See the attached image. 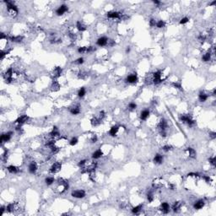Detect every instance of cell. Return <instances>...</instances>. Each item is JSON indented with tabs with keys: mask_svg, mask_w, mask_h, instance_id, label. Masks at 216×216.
I'll return each mask as SVG.
<instances>
[{
	"mask_svg": "<svg viewBox=\"0 0 216 216\" xmlns=\"http://www.w3.org/2000/svg\"><path fill=\"white\" fill-rule=\"evenodd\" d=\"M4 3L7 4V11L9 15L13 17L16 16L19 13V9L17 6L14 4V2H13V1H4Z\"/></svg>",
	"mask_w": 216,
	"mask_h": 216,
	"instance_id": "6da1fadb",
	"label": "cell"
},
{
	"mask_svg": "<svg viewBox=\"0 0 216 216\" xmlns=\"http://www.w3.org/2000/svg\"><path fill=\"white\" fill-rule=\"evenodd\" d=\"M168 127V124H167V122H166V119H161L160 121L159 124H158L157 127L158 129L160 130V133H161V135L162 137H166V128Z\"/></svg>",
	"mask_w": 216,
	"mask_h": 216,
	"instance_id": "7a4b0ae2",
	"label": "cell"
},
{
	"mask_svg": "<svg viewBox=\"0 0 216 216\" xmlns=\"http://www.w3.org/2000/svg\"><path fill=\"white\" fill-rule=\"evenodd\" d=\"M180 120L184 123H187L188 126H193L195 124V121L193 120L192 116L188 114H183V115H181L180 116Z\"/></svg>",
	"mask_w": 216,
	"mask_h": 216,
	"instance_id": "3957f363",
	"label": "cell"
},
{
	"mask_svg": "<svg viewBox=\"0 0 216 216\" xmlns=\"http://www.w3.org/2000/svg\"><path fill=\"white\" fill-rule=\"evenodd\" d=\"M61 169H62V164L60 162H55L51 166L50 170H49V172L52 174H56L58 172H60Z\"/></svg>",
	"mask_w": 216,
	"mask_h": 216,
	"instance_id": "277c9868",
	"label": "cell"
},
{
	"mask_svg": "<svg viewBox=\"0 0 216 216\" xmlns=\"http://www.w3.org/2000/svg\"><path fill=\"white\" fill-rule=\"evenodd\" d=\"M161 76H162V74H161V71H156L155 72V73H153V82L154 84H160V83L162 82V78H161Z\"/></svg>",
	"mask_w": 216,
	"mask_h": 216,
	"instance_id": "5b68a950",
	"label": "cell"
},
{
	"mask_svg": "<svg viewBox=\"0 0 216 216\" xmlns=\"http://www.w3.org/2000/svg\"><path fill=\"white\" fill-rule=\"evenodd\" d=\"M72 197L75 198H83L85 197L86 193L84 190H75V191L72 192Z\"/></svg>",
	"mask_w": 216,
	"mask_h": 216,
	"instance_id": "8992f818",
	"label": "cell"
},
{
	"mask_svg": "<svg viewBox=\"0 0 216 216\" xmlns=\"http://www.w3.org/2000/svg\"><path fill=\"white\" fill-rule=\"evenodd\" d=\"M68 8L67 5H65V4H63V5H61L59 6L58 8H57V9L56 10V14L58 15V16H60V15H63V14H64L66 12H68Z\"/></svg>",
	"mask_w": 216,
	"mask_h": 216,
	"instance_id": "52a82bcc",
	"label": "cell"
},
{
	"mask_svg": "<svg viewBox=\"0 0 216 216\" xmlns=\"http://www.w3.org/2000/svg\"><path fill=\"white\" fill-rule=\"evenodd\" d=\"M28 120H29V116H26V115H23V116H20V117L17 118L14 122L16 123V124H18L19 126H22L24 123L26 122Z\"/></svg>",
	"mask_w": 216,
	"mask_h": 216,
	"instance_id": "ba28073f",
	"label": "cell"
},
{
	"mask_svg": "<svg viewBox=\"0 0 216 216\" xmlns=\"http://www.w3.org/2000/svg\"><path fill=\"white\" fill-rule=\"evenodd\" d=\"M122 14L120 12H116V11H111L106 14V16L110 19H120Z\"/></svg>",
	"mask_w": 216,
	"mask_h": 216,
	"instance_id": "9c48e42d",
	"label": "cell"
},
{
	"mask_svg": "<svg viewBox=\"0 0 216 216\" xmlns=\"http://www.w3.org/2000/svg\"><path fill=\"white\" fill-rule=\"evenodd\" d=\"M37 169H38V166H37V164H36V162L31 161V162L30 163V165H29V167H28L29 172H30V174H35L36 172V171H37Z\"/></svg>",
	"mask_w": 216,
	"mask_h": 216,
	"instance_id": "30bf717a",
	"label": "cell"
},
{
	"mask_svg": "<svg viewBox=\"0 0 216 216\" xmlns=\"http://www.w3.org/2000/svg\"><path fill=\"white\" fill-rule=\"evenodd\" d=\"M12 75H13V69L12 68H9V69L6 71V73H4V79H5L6 82L10 83L11 81L13 80Z\"/></svg>",
	"mask_w": 216,
	"mask_h": 216,
	"instance_id": "8fae6325",
	"label": "cell"
},
{
	"mask_svg": "<svg viewBox=\"0 0 216 216\" xmlns=\"http://www.w3.org/2000/svg\"><path fill=\"white\" fill-rule=\"evenodd\" d=\"M12 132H8L6 133H3L1 135V143H4V142H8L10 140L11 137H12Z\"/></svg>",
	"mask_w": 216,
	"mask_h": 216,
	"instance_id": "7c38bea8",
	"label": "cell"
},
{
	"mask_svg": "<svg viewBox=\"0 0 216 216\" xmlns=\"http://www.w3.org/2000/svg\"><path fill=\"white\" fill-rule=\"evenodd\" d=\"M107 43H108V39L105 36L100 37L96 41V44L98 45L99 47H105V46L107 45Z\"/></svg>",
	"mask_w": 216,
	"mask_h": 216,
	"instance_id": "4fadbf2b",
	"label": "cell"
},
{
	"mask_svg": "<svg viewBox=\"0 0 216 216\" xmlns=\"http://www.w3.org/2000/svg\"><path fill=\"white\" fill-rule=\"evenodd\" d=\"M126 80H127V82L130 83V84H135V83L138 82V77L136 74H130L127 76Z\"/></svg>",
	"mask_w": 216,
	"mask_h": 216,
	"instance_id": "5bb4252c",
	"label": "cell"
},
{
	"mask_svg": "<svg viewBox=\"0 0 216 216\" xmlns=\"http://www.w3.org/2000/svg\"><path fill=\"white\" fill-rule=\"evenodd\" d=\"M186 152L188 153V155L189 156L190 158H192V159H195V158H196L197 153H196V151H195L194 149H193V148H188L186 150Z\"/></svg>",
	"mask_w": 216,
	"mask_h": 216,
	"instance_id": "9a60e30c",
	"label": "cell"
},
{
	"mask_svg": "<svg viewBox=\"0 0 216 216\" xmlns=\"http://www.w3.org/2000/svg\"><path fill=\"white\" fill-rule=\"evenodd\" d=\"M150 111L147 109L144 110V111H141V113H140V118H141V120H143V121H145V120L147 119V118L150 116Z\"/></svg>",
	"mask_w": 216,
	"mask_h": 216,
	"instance_id": "2e32d148",
	"label": "cell"
},
{
	"mask_svg": "<svg viewBox=\"0 0 216 216\" xmlns=\"http://www.w3.org/2000/svg\"><path fill=\"white\" fill-rule=\"evenodd\" d=\"M204 201L202 199H200L198 200V201H197L196 203L194 204V205H193V207H194L195 209H203V207L204 206Z\"/></svg>",
	"mask_w": 216,
	"mask_h": 216,
	"instance_id": "e0dca14e",
	"label": "cell"
},
{
	"mask_svg": "<svg viewBox=\"0 0 216 216\" xmlns=\"http://www.w3.org/2000/svg\"><path fill=\"white\" fill-rule=\"evenodd\" d=\"M62 73H63V69L60 67H56L53 70V77L54 78H58L61 76Z\"/></svg>",
	"mask_w": 216,
	"mask_h": 216,
	"instance_id": "ac0fdd59",
	"label": "cell"
},
{
	"mask_svg": "<svg viewBox=\"0 0 216 216\" xmlns=\"http://www.w3.org/2000/svg\"><path fill=\"white\" fill-rule=\"evenodd\" d=\"M102 155H103V152L101 151V150H100V149H99V150H95V151L94 152L93 154H92V158H93V159H95V160H96V159H99V158H100Z\"/></svg>",
	"mask_w": 216,
	"mask_h": 216,
	"instance_id": "d6986e66",
	"label": "cell"
},
{
	"mask_svg": "<svg viewBox=\"0 0 216 216\" xmlns=\"http://www.w3.org/2000/svg\"><path fill=\"white\" fill-rule=\"evenodd\" d=\"M208 98H209V95H207V94H205L204 92H200L199 95H198V100H199L200 102H204L206 101V100H208Z\"/></svg>",
	"mask_w": 216,
	"mask_h": 216,
	"instance_id": "ffe728a7",
	"label": "cell"
},
{
	"mask_svg": "<svg viewBox=\"0 0 216 216\" xmlns=\"http://www.w3.org/2000/svg\"><path fill=\"white\" fill-rule=\"evenodd\" d=\"M161 210L163 211V213L164 214H167V213H169L170 211V205L168 203L166 202H164L161 204Z\"/></svg>",
	"mask_w": 216,
	"mask_h": 216,
	"instance_id": "44dd1931",
	"label": "cell"
},
{
	"mask_svg": "<svg viewBox=\"0 0 216 216\" xmlns=\"http://www.w3.org/2000/svg\"><path fill=\"white\" fill-rule=\"evenodd\" d=\"M7 170H8V172H10V173H12V174H16V173H18V172H20L19 168L16 167L15 166H8Z\"/></svg>",
	"mask_w": 216,
	"mask_h": 216,
	"instance_id": "7402d4cb",
	"label": "cell"
},
{
	"mask_svg": "<svg viewBox=\"0 0 216 216\" xmlns=\"http://www.w3.org/2000/svg\"><path fill=\"white\" fill-rule=\"evenodd\" d=\"M118 130H119V127H117V126H113V127L110 129L109 135L111 136V137H115V136L116 135V133H117Z\"/></svg>",
	"mask_w": 216,
	"mask_h": 216,
	"instance_id": "603a6c76",
	"label": "cell"
},
{
	"mask_svg": "<svg viewBox=\"0 0 216 216\" xmlns=\"http://www.w3.org/2000/svg\"><path fill=\"white\" fill-rule=\"evenodd\" d=\"M70 113L72 115H78L80 113V107L79 105H76V106H73L72 107L71 109H70Z\"/></svg>",
	"mask_w": 216,
	"mask_h": 216,
	"instance_id": "cb8c5ba5",
	"label": "cell"
},
{
	"mask_svg": "<svg viewBox=\"0 0 216 216\" xmlns=\"http://www.w3.org/2000/svg\"><path fill=\"white\" fill-rule=\"evenodd\" d=\"M154 162L155 164H161L163 162V156L160 154H157L155 155V158H154Z\"/></svg>",
	"mask_w": 216,
	"mask_h": 216,
	"instance_id": "d4e9b609",
	"label": "cell"
},
{
	"mask_svg": "<svg viewBox=\"0 0 216 216\" xmlns=\"http://www.w3.org/2000/svg\"><path fill=\"white\" fill-rule=\"evenodd\" d=\"M15 209H16V204H14V203L8 204V206L6 207V210H7L8 212H9V213L14 212V211H15Z\"/></svg>",
	"mask_w": 216,
	"mask_h": 216,
	"instance_id": "484cf974",
	"label": "cell"
},
{
	"mask_svg": "<svg viewBox=\"0 0 216 216\" xmlns=\"http://www.w3.org/2000/svg\"><path fill=\"white\" fill-rule=\"evenodd\" d=\"M76 27L78 29V30H79V31H84L86 30V26L80 21H77Z\"/></svg>",
	"mask_w": 216,
	"mask_h": 216,
	"instance_id": "4316f807",
	"label": "cell"
},
{
	"mask_svg": "<svg viewBox=\"0 0 216 216\" xmlns=\"http://www.w3.org/2000/svg\"><path fill=\"white\" fill-rule=\"evenodd\" d=\"M49 135H50V137L53 138H55L56 137H58L60 134H59V132H58V130H57V127H53V130L49 133Z\"/></svg>",
	"mask_w": 216,
	"mask_h": 216,
	"instance_id": "83f0119b",
	"label": "cell"
},
{
	"mask_svg": "<svg viewBox=\"0 0 216 216\" xmlns=\"http://www.w3.org/2000/svg\"><path fill=\"white\" fill-rule=\"evenodd\" d=\"M23 39L24 38L22 36H14L10 37V41H13V42H20V41H22Z\"/></svg>",
	"mask_w": 216,
	"mask_h": 216,
	"instance_id": "f1b7e54d",
	"label": "cell"
},
{
	"mask_svg": "<svg viewBox=\"0 0 216 216\" xmlns=\"http://www.w3.org/2000/svg\"><path fill=\"white\" fill-rule=\"evenodd\" d=\"M90 122H91V125L96 127V126L100 125V122H101V120H100L99 117H94V118L91 119Z\"/></svg>",
	"mask_w": 216,
	"mask_h": 216,
	"instance_id": "f546056e",
	"label": "cell"
},
{
	"mask_svg": "<svg viewBox=\"0 0 216 216\" xmlns=\"http://www.w3.org/2000/svg\"><path fill=\"white\" fill-rule=\"evenodd\" d=\"M181 206H182V203L181 202H175L173 204V205H172V209H173L174 212H177L181 209Z\"/></svg>",
	"mask_w": 216,
	"mask_h": 216,
	"instance_id": "4dcf8cb0",
	"label": "cell"
},
{
	"mask_svg": "<svg viewBox=\"0 0 216 216\" xmlns=\"http://www.w3.org/2000/svg\"><path fill=\"white\" fill-rule=\"evenodd\" d=\"M142 209H143V205H142V204H140V205H138V206H136V207L133 208V209H132L133 214H138V213L141 211Z\"/></svg>",
	"mask_w": 216,
	"mask_h": 216,
	"instance_id": "1f68e13d",
	"label": "cell"
},
{
	"mask_svg": "<svg viewBox=\"0 0 216 216\" xmlns=\"http://www.w3.org/2000/svg\"><path fill=\"white\" fill-rule=\"evenodd\" d=\"M211 59V53L210 52H206L205 54H204V56L202 57V60L204 61V62H209V61H210Z\"/></svg>",
	"mask_w": 216,
	"mask_h": 216,
	"instance_id": "d6a6232c",
	"label": "cell"
},
{
	"mask_svg": "<svg viewBox=\"0 0 216 216\" xmlns=\"http://www.w3.org/2000/svg\"><path fill=\"white\" fill-rule=\"evenodd\" d=\"M86 94V90H85V88L84 87H81L79 89V92H78V96L80 97V98H83V97Z\"/></svg>",
	"mask_w": 216,
	"mask_h": 216,
	"instance_id": "836d02e7",
	"label": "cell"
},
{
	"mask_svg": "<svg viewBox=\"0 0 216 216\" xmlns=\"http://www.w3.org/2000/svg\"><path fill=\"white\" fill-rule=\"evenodd\" d=\"M54 182H55V179H54L53 177H47V178H46V180H45V182H46V184H47V185H48V186L52 185V184Z\"/></svg>",
	"mask_w": 216,
	"mask_h": 216,
	"instance_id": "e575fe53",
	"label": "cell"
},
{
	"mask_svg": "<svg viewBox=\"0 0 216 216\" xmlns=\"http://www.w3.org/2000/svg\"><path fill=\"white\" fill-rule=\"evenodd\" d=\"M59 88H60V85H59V84L57 82H56V81H53V83H52V90H58Z\"/></svg>",
	"mask_w": 216,
	"mask_h": 216,
	"instance_id": "d590c367",
	"label": "cell"
},
{
	"mask_svg": "<svg viewBox=\"0 0 216 216\" xmlns=\"http://www.w3.org/2000/svg\"><path fill=\"white\" fill-rule=\"evenodd\" d=\"M165 25H166V23H165L163 20H159V21L156 22V27H157V28H159V29L165 27Z\"/></svg>",
	"mask_w": 216,
	"mask_h": 216,
	"instance_id": "8d00e7d4",
	"label": "cell"
},
{
	"mask_svg": "<svg viewBox=\"0 0 216 216\" xmlns=\"http://www.w3.org/2000/svg\"><path fill=\"white\" fill-rule=\"evenodd\" d=\"M77 144H78V138H77L76 137H73L69 141V144L72 145V146H74V145H76Z\"/></svg>",
	"mask_w": 216,
	"mask_h": 216,
	"instance_id": "74e56055",
	"label": "cell"
},
{
	"mask_svg": "<svg viewBox=\"0 0 216 216\" xmlns=\"http://www.w3.org/2000/svg\"><path fill=\"white\" fill-rule=\"evenodd\" d=\"M78 52H79V53H87V47H79V49H78Z\"/></svg>",
	"mask_w": 216,
	"mask_h": 216,
	"instance_id": "f35d334b",
	"label": "cell"
},
{
	"mask_svg": "<svg viewBox=\"0 0 216 216\" xmlns=\"http://www.w3.org/2000/svg\"><path fill=\"white\" fill-rule=\"evenodd\" d=\"M147 198H148L149 202H150V203L153 202V200H154V196H153V193H152V192H149L148 194H147Z\"/></svg>",
	"mask_w": 216,
	"mask_h": 216,
	"instance_id": "ab89813d",
	"label": "cell"
},
{
	"mask_svg": "<svg viewBox=\"0 0 216 216\" xmlns=\"http://www.w3.org/2000/svg\"><path fill=\"white\" fill-rule=\"evenodd\" d=\"M162 150H164V151H166V152H168V151H170V150H172V145L166 144V145H165V146L162 147Z\"/></svg>",
	"mask_w": 216,
	"mask_h": 216,
	"instance_id": "60d3db41",
	"label": "cell"
},
{
	"mask_svg": "<svg viewBox=\"0 0 216 216\" xmlns=\"http://www.w3.org/2000/svg\"><path fill=\"white\" fill-rule=\"evenodd\" d=\"M209 163H210V164L212 165L213 166H216V159H215V157H214V156H213V157L209 158Z\"/></svg>",
	"mask_w": 216,
	"mask_h": 216,
	"instance_id": "b9f144b4",
	"label": "cell"
},
{
	"mask_svg": "<svg viewBox=\"0 0 216 216\" xmlns=\"http://www.w3.org/2000/svg\"><path fill=\"white\" fill-rule=\"evenodd\" d=\"M74 63H76V64H83V63H84V59L83 58V57H79V58L76 59V60L74 61Z\"/></svg>",
	"mask_w": 216,
	"mask_h": 216,
	"instance_id": "7bdbcfd3",
	"label": "cell"
},
{
	"mask_svg": "<svg viewBox=\"0 0 216 216\" xmlns=\"http://www.w3.org/2000/svg\"><path fill=\"white\" fill-rule=\"evenodd\" d=\"M202 177H203V179L205 181V182H207V183H210V182H212V180H211V178H210V177H209V176L204 175V176H203Z\"/></svg>",
	"mask_w": 216,
	"mask_h": 216,
	"instance_id": "ee69618b",
	"label": "cell"
},
{
	"mask_svg": "<svg viewBox=\"0 0 216 216\" xmlns=\"http://www.w3.org/2000/svg\"><path fill=\"white\" fill-rule=\"evenodd\" d=\"M188 21H189V19H188V17H184V18H182V20H180V24L181 25H185V24H187Z\"/></svg>",
	"mask_w": 216,
	"mask_h": 216,
	"instance_id": "f6af8a7d",
	"label": "cell"
},
{
	"mask_svg": "<svg viewBox=\"0 0 216 216\" xmlns=\"http://www.w3.org/2000/svg\"><path fill=\"white\" fill-rule=\"evenodd\" d=\"M136 107H137V105H136L134 102H131V103H129L128 105V108L130 110H134L136 109Z\"/></svg>",
	"mask_w": 216,
	"mask_h": 216,
	"instance_id": "bcb514c9",
	"label": "cell"
},
{
	"mask_svg": "<svg viewBox=\"0 0 216 216\" xmlns=\"http://www.w3.org/2000/svg\"><path fill=\"white\" fill-rule=\"evenodd\" d=\"M198 41H199L200 42H204L205 40H206V36H204V35H200V36L198 37Z\"/></svg>",
	"mask_w": 216,
	"mask_h": 216,
	"instance_id": "7dc6e473",
	"label": "cell"
},
{
	"mask_svg": "<svg viewBox=\"0 0 216 216\" xmlns=\"http://www.w3.org/2000/svg\"><path fill=\"white\" fill-rule=\"evenodd\" d=\"M87 77V73H84V72H81V73H79V79H85Z\"/></svg>",
	"mask_w": 216,
	"mask_h": 216,
	"instance_id": "c3c4849f",
	"label": "cell"
},
{
	"mask_svg": "<svg viewBox=\"0 0 216 216\" xmlns=\"http://www.w3.org/2000/svg\"><path fill=\"white\" fill-rule=\"evenodd\" d=\"M150 25L151 27H154V26H155L156 25V21L154 19H151V20H150Z\"/></svg>",
	"mask_w": 216,
	"mask_h": 216,
	"instance_id": "681fc988",
	"label": "cell"
},
{
	"mask_svg": "<svg viewBox=\"0 0 216 216\" xmlns=\"http://www.w3.org/2000/svg\"><path fill=\"white\" fill-rule=\"evenodd\" d=\"M105 113L104 111H100V113H99V118H100V120H102L104 117H105Z\"/></svg>",
	"mask_w": 216,
	"mask_h": 216,
	"instance_id": "f907efd6",
	"label": "cell"
},
{
	"mask_svg": "<svg viewBox=\"0 0 216 216\" xmlns=\"http://www.w3.org/2000/svg\"><path fill=\"white\" fill-rule=\"evenodd\" d=\"M86 162H87V161H86V160H83V161H79V166H80L81 168L84 167V165L86 164Z\"/></svg>",
	"mask_w": 216,
	"mask_h": 216,
	"instance_id": "816d5d0a",
	"label": "cell"
},
{
	"mask_svg": "<svg viewBox=\"0 0 216 216\" xmlns=\"http://www.w3.org/2000/svg\"><path fill=\"white\" fill-rule=\"evenodd\" d=\"M97 140H98V138H97V136L94 135L93 137L91 138L90 141H91V143H95V142H97Z\"/></svg>",
	"mask_w": 216,
	"mask_h": 216,
	"instance_id": "f5cc1de1",
	"label": "cell"
},
{
	"mask_svg": "<svg viewBox=\"0 0 216 216\" xmlns=\"http://www.w3.org/2000/svg\"><path fill=\"white\" fill-rule=\"evenodd\" d=\"M173 85L175 86L176 88H177V89H182V85H181V84H180V83H173Z\"/></svg>",
	"mask_w": 216,
	"mask_h": 216,
	"instance_id": "db71d44e",
	"label": "cell"
},
{
	"mask_svg": "<svg viewBox=\"0 0 216 216\" xmlns=\"http://www.w3.org/2000/svg\"><path fill=\"white\" fill-rule=\"evenodd\" d=\"M209 137L211 138H212V139H214V138H216V133L214 132H211V133H209Z\"/></svg>",
	"mask_w": 216,
	"mask_h": 216,
	"instance_id": "11a10c76",
	"label": "cell"
},
{
	"mask_svg": "<svg viewBox=\"0 0 216 216\" xmlns=\"http://www.w3.org/2000/svg\"><path fill=\"white\" fill-rule=\"evenodd\" d=\"M107 45H108V46H114L115 45V42H114V41H113V40H108V43H107Z\"/></svg>",
	"mask_w": 216,
	"mask_h": 216,
	"instance_id": "9f6ffc18",
	"label": "cell"
},
{
	"mask_svg": "<svg viewBox=\"0 0 216 216\" xmlns=\"http://www.w3.org/2000/svg\"><path fill=\"white\" fill-rule=\"evenodd\" d=\"M69 37L71 38L72 40H75V38H76V36H75L73 33H69Z\"/></svg>",
	"mask_w": 216,
	"mask_h": 216,
	"instance_id": "6f0895ef",
	"label": "cell"
},
{
	"mask_svg": "<svg viewBox=\"0 0 216 216\" xmlns=\"http://www.w3.org/2000/svg\"><path fill=\"white\" fill-rule=\"evenodd\" d=\"M153 3H154V4H156V5H159V4H161V3L160 2V1H157V0H154Z\"/></svg>",
	"mask_w": 216,
	"mask_h": 216,
	"instance_id": "680465c9",
	"label": "cell"
},
{
	"mask_svg": "<svg viewBox=\"0 0 216 216\" xmlns=\"http://www.w3.org/2000/svg\"><path fill=\"white\" fill-rule=\"evenodd\" d=\"M169 188H170V189H171V190H174V188H175V186H174L173 184H170Z\"/></svg>",
	"mask_w": 216,
	"mask_h": 216,
	"instance_id": "91938a15",
	"label": "cell"
},
{
	"mask_svg": "<svg viewBox=\"0 0 216 216\" xmlns=\"http://www.w3.org/2000/svg\"><path fill=\"white\" fill-rule=\"evenodd\" d=\"M4 207L2 206V207H1V214H4Z\"/></svg>",
	"mask_w": 216,
	"mask_h": 216,
	"instance_id": "94428289",
	"label": "cell"
},
{
	"mask_svg": "<svg viewBox=\"0 0 216 216\" xmlns=\"http://www.w3.org/2000/svg\"><path fill=\"white\" fill-rule=\"evenodd\" d=\"M129 52H130V47H127V49H126V52H127V53H128Z\"/></svg>",
	"mask_w": 216,
	"mask_h": 216,
	"instance_id": "6125c7cd",
	"label": "cell"
},
{
	"mask_svg": "<svg viewBox=\"0 0 216 216\" xmlns=\"http://www.w3.org/2000/svg\"><path fill=\"white\" fill-rule=\"evenodd\" d=\"M213 95H214V96H215V95H216V89H214V90H213V94H212Z\"/></svg>",
	"mask_w": 216,
	"mask_h": 216,
	"instance_id": "be15d7a7",
	"label": "cell"
},
{
	"mask_svg": "<svg viewBox=\"0 0 216 216\" xmlns=\"http://www.w3.org/2000/svg\"><path fill=\"white\" fill-rule=\"evenodd\" d=\"M216 4V1H214V2H212V3H211V4H210V5H214V4Z\"/></svg>",
	"mask_w": 216,
	"mask_h": 216,
	"instance_id": "e7e4bbea",
	"label": "cell"
}]
</instances>
